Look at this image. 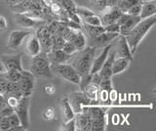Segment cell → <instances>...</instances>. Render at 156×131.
<instances>
[{"instance_id": "obj_1", "label": "cell", "mask_w": 156, "mask_h": 131, "mask_svg": "<svg viewBox=\"0 0 156 131\" xmlns=\"http://www.w3.org/2000/svg\"><path fill=\"white\" fill-rule=\"evenodd\" d=\"M156 24V15L141 20L125 35L132 54H135L140 41Z\"/></svg>"}, {"instance_id": "obj_2", "label": "cell", "mask_w": 156, "mask_h": 131, "mask_svg": "<svg viewBox=\"0 0 156 131\" xmlns=\"http://www.w3.org/2000/svg\"><path fill=\"white\" fill-rule=\"evenodd\" d=\"M77 52L78 53L74 56L71 62L72 67H74L80 76L90 74L93 61L96 56V47L88 46Z\"/></svg>"}, {"instance_id": "obj_3", "label": "cell", "mask_w": 156, "mask_h": 131, "mask_svg": "<svg viewBox=\"0 0 156 131\" xmlns=\"http://www.w3.org/2000/svg\"><path fill=\"white\" fill-rule=\"evenodd\" d=\"M30 71L35 76L46 77V78H50L53 76L51 63L49 61L46 53L40 52L38 55L31 58Z\"/></svg>"}, {"instance_id": "obj_4", "label": "cell", "mask_w": 156, "mask_h": 131, "mask_svg": "<svg viewBox=\"0 0 156 131\" xmlns=\"http://www.w3.org/2000/svg\"><path fill=\"white\" fill-rule=\"evenodd\" d=\"M51 69L53 72L60 75L68 82H71V83L76 85L79 84L80 75H78V72L75 71V69L72 67L71 64L63 63V64H58V65H51Z\"/></svg>"}, {"instance_id": "obj_5", "label": "cell", "mask_w": 156, "mask_h": 131, "mask_svg": "<svg viewBox=\"0 0 156 131\" xmlns=\"http://www.w3.org/2000/svg\"><path fill=\"white\" fill-rule=\"evenodd\" d=\"M29 107H30V97H24L23 96L21 99L19 100L17 106L14 108V111L16 114L20 121H21V125H23L26 130L29 128Z\"/></svg>"}, {"instance_id": "obj_6", "label": "cell", "mask_w": 156, "mask_h": 131, "mask_svg": "<svg viewBox=\"0 0 156 131\" xmlns=\"http://www.w3.org/2000/svg\"><path fill=\"white\" fill-rule=\"evenodd\" d=\"M18 83L21 88L22 95L24 97H30L35 86V75L31 71L23 70L22 76Z\"/></svg>"}, {"instance_id": "obj_7", "label": "cell", "mask_w": 156, "mask_h": 131, "mask_svg": "<svg viewBox=\"0 0 156 131\" xmlns=\"http://www.w3.org/2000/svg\"><path fill=\"white\" fill-rule=\"evenodd\" d=\"M67 98L72 107L73 111H74L75 114L82 113V108L84 106H89V105H93L92 103H97V102H94L88 98L82 91L72 92L71 94H69V96H68Z\"/></svg>"}, {"instance_id": "obj_8", "label": "cell", "mask_w": 156, "mask_h": 131, "mask_svg": "<svg viewBox=\"0 0 156 131\" xmlns=\"http://www.w3.org/2000/svg\"><path fill=\"white\" fill-rule=\"evenodd\" d=\"M140 20L141 19L140 16H130L126 13H122L118 20L116 21V23L120 26L119 35L125 36Z\"/></svg>"}, {"instance_id": "obj_9", "label": "cell", "mask_w": 156, "mask_h": 131, "mask_svg": "<svg viewBox=\"0 0 156 131\" xmlns=\"http://www.w3.org/2000/svg\"><path fill=\"white\" fill-rule=\"evenodd\" d=\"M0 62L2 63L5 71H23V64H22V54H13V55H2L0 58Z\"/></svg>"}, {"instance_id": "obj_10", "label": "cell", "mask_w": 156, "mask_h": 131, "mask_svg": "<svg viewBox=\"0 0 156 131\" xmlns=\"http://www.w3.org/2000/svg\"><path fill=\"white\" fill-rule=\"evenodd\" d=\"M31 35L30 31H13L10 32L8 37V43L7 45L11 49H16L19 46H21L23 39L26 37Z\"/></svg>"}, {"instance_id": "obj_11", "label": "cell", "mask_w": 156, "mask_h": 131, "mask_svg": "<svg viewBox=\"0 0 156 131\" xmlns=\"http://www.w3.org/2000/svg\"><path fill=\"white\" fill-rule=\"evenodd\" d=\"M117 38V46H116V57H122V58H127L129 60H133V54L131 53L130 47L128 42L126 40V37L124 35H119Z\"/></svg>"}, {"instance_id": "obj_12", "label": "cell", "mask_w": 156, "mask_h": 131, "mask_svg": "<svg viewBox=\"0 0 156 131\" xmlns=\"http://www.w3.org/2000/svg\"><path fill=\"white\" fill-rule=\"evenodd\" d=\"M15 22H16L19 26L23 27H35L44 24V21L30 18L29 16L26 15L24 13L15 14Z\"/></svg>"}, {"instance_id": "obj_13", "label": "cell", "mask_w": 156, "mask_h": 131, "mask_svg": "<svg viewBox=\"0 0 156 131\" xmlns=\"http://www.w3.org/2000/svg\"><path fill=\"white\" fill-rule=\"evenodd\" d=\"M116 56V52L115 49L112 50L111 53L109 51L108 55H107L106 59L104 63V65L101 67V70L99 71V75L101 76V79L104 78H111L113 75H112V64H113V61L115 59Z\"/></svg>"}, {"instance_id": "obj_14", "label": "cell", "mask_w": 156, "mask_h": 131, "mask_svg": "<svg viewBox=\"0 0 156 131\" xmlns=\"http://www.w3.org/2000/svg\"><path fill=\"white\" fill-rule=\"evenodd\" d=\"M49 61H50L51 65H58V64H63V63H67L71 59V56L66 54L65 51L62 49H55L51 50L50 52L46 53Z\"/></svg>"}, {"instance_id": "obj_15", "label": "cell", "mask_w": 156, "mask_h": 131, "mask_svg": "<svg viewBox=\"0 0 156 131\" xmlns=\"http://www.w3.org/2000/svg\"><path fill=\"white\" fill-rule=\"evenodd\" d=\"M112 45L111 44H107L102 51L101 52V54L99 56H95L94 58V61H93V64H92V67H91V71H90V74H96V72H99L101 67L104 65V63L106 59L107 55L111 49Z\"/></svg>"}, {"instance_id": "obj_16", "label": "cell", "mask_w": 156, "mask_h": 131, "mask_svg": "<svg viewBox=\"0 0 156 131\" xmlns=\"http://www.w3.org/2000/svg\"><path fill=\"white\" fill-rule=\"evenodd\" d=\"M121 14H122V12L116 6L110 7L108 12L105 13L104 15H101L100 17L101 18V26L102 27H105L107 25H109V24L116 23V21L118 20V18L121 16Z\"/></svg>"}, {"instance_id": "obj_17", "label": "cell", "mask_w": 156, "mask_h": 131, "mask_svg": "<svg viewBox=\"0 0 156 131\" xmlns=\"http://www.w3.org/2000/svg\"><path fill=\"white\" fill-rule=\"evenodd\" d=\"M156 15V0H148L141 3L140 6V19H145Z\"/></svg>"}, {"instance_id": "obj_18", "label": "cell", "mask_w": 156, "mask_h": 131, "mask_svg": "<svg viewBox=\"0 0 156 131\" xmlns=\"http://www.w3.org/2000/svg\"><path fill=\"white\" fill-rule=\"evenodd\" d=\"M131 63V60L127 59V58H122V57H116L112 64V75H119L121 72H123L128 69V67Z\"/></svg>"}, {"instance_id": "obj_19", "label": "cell", "mask_w": 156, "mask_h": 131, "mask_svg": "<svg viewBox=\"0 0 156 131\" xmlns=\"http://www.w3.org/2000/svg\"><path fill=\"white\" fill-rule=\"evenodd\" d=\"M27 52L30 57H34L41 52L40 41L37 36H30L27 43Z\"/></svg>"}, {"instance_id": "obj_20", "label": "cell", "mask_w": 156, "mask_h": 131, "mask_svg": "<svg viewBox=\"0 0 156 131\" xmlns=\"http://www.w3.org/2000/svg\"><path fill=\"white\" fill-rule=\"evenodd\" d=\"M118 35H119V33L104 31L102 33H101L100 35H98L97 37L93 38V39H94L95 44L97 46H104V45L107 44V43H109L110 41L114 40Z\"/></svg>"}, {"instance_id": "obj_21", "label": "cell", "mask_w": 156, "mask_h": 131, "mask_svg": "<svg viewBox=\"0 0 156 131\" xmlns=\"http://www.w3.org/2000/svg\"><path fill=\"white\" fill-rule=\"evenodd\" d=\"M82 92L92 101L97 102V103L99 102V92H100L99 85H96L90 82L89 84L85 86V88L82 90Z\"/></svg>"}, {"instance_id": "obj_22", "label": "cell", "mask_w": 156, "mask_h": 131, "mask_svg": "<svg viewBox=\"0 0 156 131\" xmlns=\"http://www.w3.org/2000/svg\"><path fill=\"white\" fill-rule=\"evenodd\" d=\"M2 95H4L5 97L13 96V97H16L18 99H21L23 97L22 91L18 82H9L6 87V90L4 91V93Z\"/></svg>"}, {"instance_id": "obj_23", "label": "cell", "mask_w": 156, "mask_h": 131, "mask_svg": "<svg viewBox=\"0 0 156 131\" xmlns=\"http://www.w3.org/2000/svg\"><path fill=\"white\" fill-rule=\"evenodd\" d=\"M90 118L88 115L84 113L75 114L74 115V121H75V130L79 131H86L87 124L89 122Z\"/></svg>"}, {"instance_id": "obj_24", "label": "cell", "mask_w": 156, "mask_h": 131, "mask_svg": "<svg viewBox=\"0 0 156 131\" xmlns=\"http://www.w3.org/2000/svg\"><path fill=\"white\" fill-rule=\"evenodd\" d=\"M62 115H63V120H65V122L74 118L75 113L73 111L72 107L69 103V101H68L67 97L62 99Z\"/></svg>"}, {"instance_id": "obj_25", "label": "cell", "mask_w": 156, "mask_h": 131, "mask_svg": "<svg viewBox=\"0 0 156 131\" xmlns=\"http://www.w3.org/2000/svg\"><path fill=\"white\" fill-rule=\"evenodd\" d=\"M71 41L73 42V44H74V46L76 47L77 51L84 49L86 47V37L84 35V33H83L80 30H76L75 35L73 36Z\"/></svg>"}, {"instance_id": "obj_26", "label": "cell", "mask_w": 156, "mask_h": 131, "mask_svg": "<svg viewBox=\"0 0 156 131\" xmlns=\"http://www.w3.org/2000/svg\"><path fill=\"white\" fill-rule=\"evenodd\" d=\"M143 2H144L143 0H118L115 6L122 13H126V11L132 6L136 5V4H141Z\"/></svg>"}, {"instance_id": "obj_27", "label": "cell", "mask_w": 156, "mask_h": 131, "mask_svg": "<svg viewBox=\"0 0 156 131\" xmlns=\"http://www.w3.org/2000/svg\"><path fill=\"white\" fill-rule=\"evenodd\" d=\"M83 27L88 33V35L92 38H95L98 35H100L101 33L105 31V27L102 26H90L87 24H83Z\"/></svg>"}, {"instance_id": "obj_28", "label": "cell", "mask_w": 156, "mask_h": 131, "mask_svg": "<svg viewBox=\"0 0 156 131\" xmlns=\"http://www.w3.org/2000/svg\"><path fill=\"white\" fill-rule=\"evenodd\" d=\"M91 120V131H104L106 127L105 118H97Z\"/></svg>"}, {"instance_id": "obj_29", "label": "cell", "mask_w": 156, "mask_h": 131, "mask_svg": "<svg viewBox=\"0 0 156 131\" xmlns=\"http://www.w3.org/2000/svg\"><path fill=\"white\" fill-rule=\"evenodd\" d=\"M4 74L9 82H19L20 78H21V76H22V71H17V70L5 71Z\"/></svg>"}, {"instance_id": "obj_30", "label": "cell", "mask_w": 156, "mask_h": 131, "mask_svg": "<svg viewBox=\"0 0 156 131\" xmlns=\"http://www.w3.org/2000/svg\"><path fill=\"white\" fill-rule=\"evenodd\" d=\"M81 20L83 21V24H87V25L90 26H101V18L96 14H93V15L88 16L86 18H82Z\"/></svg>"}, {"instance_id": "obj_31", "label": "cell", "mask_w": 156, "mask_h": 131, "mask_svg": "<svg viewBox=\"0 0 156 131\" xmlns=\"http://www.w3.org/2000/svg\"><path fill=\"white\" fill-rule=\"evenodd\" d=\"M56 111L53 107H47V108L42 111V118L45 121H52L55 119Z\"/></svg>"}, {"instance_id": "obj_32", "label": "cell", "mask_w": 156, "mask_h": 131, "mask_svg": "<svg viewBox=\"0 0 156 131\" xmlns=\"http://www.w3.org/2000/svg\"><path fill=\"white\" fill-rule=\"evenodd\" d=\"M62 51H65L66 54L68 55H74L75 53L77 52V49H76V47L74 46V44H73V42L72 41H68V40H66V42L63 43V45L62 47Z\"/></svg>"}, {"instance_id": "obj_33", "label": "cell", "mask_w": 156, "mask_h": 131, "mask_svg": "<svg viewBox=\"0 0 156 131\" xmlns=\"http://www.w3.org/2000/svg\"><path fill=\"white\" fill-rule=\"evenodd\" d=\"M66 42V39L63 38L61 35H57L56 37L53 36V41H52V50L55 49H62L63 43Z\"/></svg>"}, {"instance_id": "obj_34", "label": "cell", "mask_w": 156, "mask_h": 131, "mask_svg": "<svg viewBox=\"0 0 156 131\" xmlns=\"http://www.w3.org/2000/svg\"><path fill=\"white\" fill-rule=\"evenodd\" d=\"M75 13L81 19L82 18H86L88 16H91V15H93V14H95L92 10H90V9H88V8H85V7H76Z\"/></svg>"}, {"instance_id": "obj_35", "label": "cell", "mask_w": 156, "mask_h": 131, "mask_svg": "<svg viewBox=\"0 0 156 131\" xmlns=\"http://www.w3.org/2000/svg\"><path fill=\"white\" fill-rule=\"evenodd\" d=\"M61 130H63V131H75V121H74V118L67 120L65 122L62 126Z\"/></svg>"}, {"instance_id": "obj_36", "label": "cell", "mask_w": 156, "mask_h": 131, "mask_svg": "<svg viewBox=\"0 0 156 131\" xmlns=\"http://www.w3.org/2000/svg\"><path fill=\"white\" fill-rule=\"evenodd\" d=\"M100 89H105L107 91H110L112 89V81L111 78H104L100 82Z\"/></svg>"}, {"instance_id": "obj_37", "label": "cell", "mask_w": 156, "mask_h": 131, "mask_svg": "<svg viewBox=\"0 0 156 131\" xmlns=\"http://www.w3.org/2000/svg\"><path fill=\"white\" fill-rule=\"evenodd\" d=\"M108 101H109V91L105 90V89H100V92H99V102L105 104Z\"/></svg>"}, {"instance_id": "obj_38", "label": "cell", "mask_w": 156, "mask_h": 131, "mask_svg": "<svg viewBox=\"0 0 156 131\" xmlns=\"http://www.w3.org/2000/svg\"><path fill=\"white\" fill-rule=\"evenodd\" d=\"M105 27V31L107 32H113V33H119L120 32V26L117 23H112L107 25Z\"/></svg>"}, {"instance_id": "obj_39", "label": "cell", "mask_w": 156, "mask_h": 131, "mask_svg": "<svg viewBox=\"0 0 156 131\" xmlns=\"http://www.w3.org/2000/svg\"><path fill=\"white\" fill-rule=\"evenodd\" d=\"M9 83L8 79L5 76L4 72H0V93L3 94L4 91L6 90V87Z\"/></svg>"}, {"instance_id": "obj_40", "label": "cell", "mask_w": 156, "mask_h": 131, "mask_svg": "<svg viewBox=\"0 0 156 131\" xmlns=\"http://www.w3.org/2000/svg\"><path fill=\"white\" fill-rule=\"evenodd\" d=\"M10 128H11V125H10L8 116H2L1 119H0V130L9 131Z\"/></svg>"}, {"instance_id": "obj_41", "label": "cell", "mask_w": 156, "mask_h": 131, "mask_svg": "<svg viewBox=\"0 0 156 131\" xmlns=\"http://www.w3.org/2000/svg\"><path fill=\"white\" fill-rule=\"evenodd\" d=\"M140 6H141V4H136V5L132 6L126 11V14H128L130 16H140Z\"/></svg>"}, {"instance_id": "obj_42", "label": "cell", "mask_w": 156, "mask_h": 131, "mask_svg": "<svg viewBox=\"0 0 156 131\" xmlns=\"http://www.w3.org/2000/svg\"><path fill=\"white\" fill-rule=\"evenodd\" d=\"M8 119H9V122L11 127H14V126H18V125H21V121H20L19 116L15 114V111L13 114H11L10 115H8Z\"/></svg>"}, {"instance_id": "obj_43", "label": "cell", "mask_w": 156, "mask_h": 131, "mask_svg": "<svg viewBox=\"0 0 156 131\" xmlns=\"http://www.w3.org/2000/svg\"><path fill=\"white\" fill-rule=\"evenodd\" d=\"M49 8H50V10L54 14H61L63 11L62 6L61 5V3H58V2H55V1L52 3V5L49 7Z\"/></svg>"}, {"instance_id": "obj_44", "label": "cell", "mask_w": 156, "mask_h": 131, "mask_svg": "<svg viewBox=\"0 0 156 131\" xmlns=\"http://www.w3.org/2000/svg\"><path fill=\"white\" fill-rule=\"evenodd\" d=\"M43 91H44V93L47 94L48 96H53L56 93V87L53 84H46L43 87Z\"/></svg>"}, {"instance_id": "obj_45", "label": "cell", "mask_w": 156, "mask_h": 131, "mask_svg": "<svg viewBox=\"0 0 156 131\" xmlns=\"http://www.w3.org/2000/svg\"><path fill=\"white\" fill-rule=\"evenodd\" d=\"M13 113H14V109L12 107H10L9 105H7L2 110H0V115H1V116H8Z\"/></svg>"}, {"instance_id": "obj_46", "label": "cell", "mask_w": 156, "mask_h": 131, "mask_svg": "<svg viewBox=\"0 0 156 131\" xmlns=\"http://www.w3.org/2000/svg\"><path fill=\"white\" fill-rule=\"evenodd\" d=\"M6 100H7V104L14 109L15 107L17 106L20 99L16 98V97H13V96H8V97H6Z\"/></svg>"}, {"instance_id": "obj_47", "label": "cell", "mask_w": 156, "mask_h": 131, "mask_svg": "<svg viewBox=\"0 0 156 131\" xmlns=\"http://www.w3.org/2000/svg\"><path fill=\"white\" fill-rule=\"evenodd\" d=\"M7 27H8V23H7L6 18H5L4 16L0 15V31L6 30Z\"/></svg>"}, {"instance_id": "obj_48", "label": "cell", "mask_w": 156, "mask_h": 131, "mask_svg": "<svg viewBox=\"0 0 156 131\" xmlns=\"http://www.w3.org/2000/svg\"><path fill=\"white\" fill-rule=\"evenodd\" d=\"M8 104H7V100H6V97L4 95L0 94V110H2L3 108H5Z\"/></svg>"}, {"instance_id": "obj_49", "label": "cell", "mask_w": 156, "mask_h": 131, "mask_svg": "<svg viewBox=\"0 0 156 131\" xmlns=\"http://www.w3.org/2000/svg\"><path fill=\"white\" fill-rule=\"evenodd\" d=\"M54 2V0H42V3L45 5L46 7H50L52 5V3Z\"/></svg>"}, {"instance_id": "obj_50", "label": "cell", "mask_w": 156, "mask_h": 131, "mask_svg": "<svg viewBox=\"0 0 156 131\" xmlns=\"http://www.w3.org/2000/svg\"><path fill=\"white\" fill-rule=\"evenodd\" d=\"M8 1H9V3L13 4V5H19V4L23 2L24 0H8Z\"/></svg>"}, {"instance_id": "obj_51", "label": "cell", "mask_w": 156, "mask_h": 131, "mask_svg": "<svg viewBox=\"0 0 156 131\" xmlns=\"http://www.w3.org/2000/svg\"><path fill=\"white\" fill-rule=\"evenodd\" d=\"M5 71V69H4V67L2 65V63L0 62V72H4Z\"/></svg>"}, {"instance_id": "obj_52", "label": "cell", "mask_w": 156, "mask_h": 131, "mask_svg": "<svg viewBox=\"0 0 156 131\" xmlns=\"http://www.w3.org/2000/svg\"><path fill=\"white\" fill-rule=\"evenodd\" d=\"M1 118H2V116H1V115H0V119H1Z\"/></svg>"}, {"instance_id": "obj_53", "label": "cell", "mask_w": 156, "mask_h": 131, "mask_svg": "<svg viewBox=\"0 0 156 131\" xmlns=\"http://www.w3.org/2000/svg\"><path fill=\"white\" fill-rule=\"evenodd\" d=\"M0 94H1V93H0Z\"/></svg>"}]
</instances>
